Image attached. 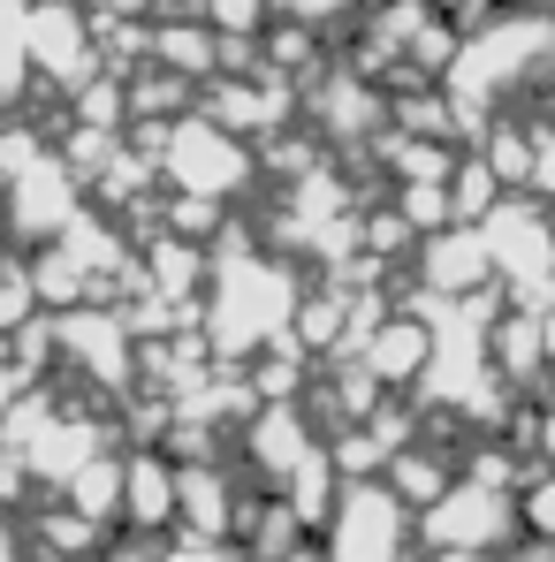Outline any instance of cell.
Returning <instances> with one entry per match:
<instances>
[{
    "mask_svg": "<svg viewBox=\"0 0 555 562\" xmlns=\"http://www.w3.org/2000/svg\"><path fill=\"white\" fill-rule=\"evenodd\" d=\"M548 457H555V418H548Z\"/></svg>",
    "mask_w": 555,
    "mask_h": 562,
    "instance_id": "cell-9",
    "label": "cell"
},
{
    "mask_svg": "<svg viewBox=\"0 0 555 562\" xmlns=\"http://www.w3.org/2000/svg\"><path fill=\"white\" fill-rule=\"evenodd\" d=\"M358 0H275L281 23H304V31H320V23H343Z\"/></svg>",
    "mask_w": 555,
    "mask_h": 562,
    "instance_id": "cell-7",
    "label": "cell"
},
{
    "mask_svg": "<svg viewBox=\"0 0 555 562\" xmlns=\"http://www.w3.org/2000/svg\"><path fill=\"white\" fill-rule=\"evenodd\" d=\"M0 562H15V555H8V540H0Z\"/></svg>",
    "mask_w": 555,
    "mask_h": 562,
    "instance_id": "cell-10",
    "label": "cell"
},
{
    "mask_svg": "<svg viewBox=\"0 0 555 562\" xmlns=\"http://www.w3.org/2000/svg\"><path fill=\"white\" fill-rule=\"evenodd\" d=\"M31 8L38 0H0V99H15L23 77L38 69L31 61Z\"/></svg>",
    "mask_w": 555,
    "mask_h": 562,
    "instance_id": "cell-4",
    "label": "cell"
},
{
    "mask_svg": "<svg viewBox=\"0 0 555 562\" xmlns=\"http://www.w3.org/2000/svg\"><path fill=\"white\" fill-rule=\"evenodd\" d=\"M335 562H403V509L388 502V486H343Z\"/></svg>",
    "mask_w": 555,
    "mask_h": 562,
    "instance_id": "cell-1",
    "label": "cell"
},
{
    "mask_svg": "<svg viewBox=\"0 0 555 562\" xmlns=\"http://www.w3.org/2000/svg\"><path fill=\"white\" fill-rule=\"evenodd\" d=\"M533 525H555V486H548V502L533 494Z\"/></svg>",
    "mask_w": 555,
    "mask_h": 562,
    "instance_id": "cell-8",
    "label": "cell"
},
{
    "mask_svg": "<svg viewBox=\"0 0 555 562\" xmlns=\"http://www.w3.org/2000/svg\"><path fill=\"white\" fill-rule=\"evenodd\" d=\"M99 31L85 23V8H69V0H38L31 8V61L46 69V77H62V85H85L92 77V46Z\"/></svg>",
    "mask_w": 555,
    "mask_h": 562,
    "instance_id": "cell-3",
    "label": "cell"
},
{
    "mask_svg": "<svg viewBox=\"0 0 555 562\" xmlns=\"http://www.w3.org/2000/svg\"><path fill=\"white\" fill-rule=\"evenodd\" d=\"M206 8V23L221 31V38H252L267 15H275V0H198Z\"/></svg>",
    "mask_w": 555,
    "mask_h": 562,
    "instance_id": "cell-6",
    "label": "cell"
},
{
    "mask_svg": "<svg viewBox=\"0 0 555 562\" xmlns=\"http://www.w3.org/2000/svg\"><path fill=\"white\" fill-rule=\"evenodd\" d=\"M168 176L184 190H198V198H221L244 176V153H236V137L221 122H176L168 130Z\"/></svg>",
    "mask_w": 555,
    "mask_h": 562,
    "instance_id": "cell-2",
    "label": "cell"
},
{
    "mask_svg": "<svg viewBox=\"0 0 555 562\" xmlns=\"http://www.w3.org/2000/svg\"><path fill=\"white\" fill-rule=\"evenodd\" d=\"M153 54H160L168 69H184V77H213V61H221V31H213V23H168V31L153 38Z\"/></svg>",
    "mask_w": 555,
    "mask_h": 562,
    "instance_id": "cell-5",
    "label": "cell"
}]
</instances>
